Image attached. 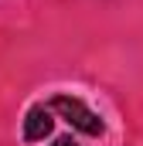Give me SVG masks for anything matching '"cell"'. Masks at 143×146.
Listing matches in <instances>:
<instances>
[{
  "label": "cell",
  "mask_w": 143,
  "mask_h": 146,
  "mask_svg": "<svg viewBox=\"0 0 143 146\" xmlns=\"http://www.w3.org/2000/svg\"><path fill=\"white\" fill-rule=\"evenodd\" d=\"M48 109L58 112L68 126H75L78 133H85V136H102L106 133V122L96 115V112L89 109L82 99H72V95H55L51 102H48Z\"/></svg>",
  "instance_id": "obj_1"
},
{
  "label": "cell",
  "mask_w": 143,
  "mask_h": 146,
  "mask_svg": "<svg viewBox=\"0 0 143 146\" xmlns=\"http://www.w3.org/2000/svg\"><path fill=\"white\" fill-rule=\"evenodd\" d=\"M51 129H55V112L48 106H34L24 115V139L27 143H41L44 136H51Z\"/></svg>",
  "instance_id": "obj_2"
},
{
  "label": "cell",
  "mask_w": 143,
  "mask_h": 146,
  "mask_svg": "<svg viewBox=\"0 0 143 146\" xmlns=\"http://www.w3.org/2000/svg\"><path fill=\"white\" fill-rule=\"evenodd\" d=\"M51 146H82V143H78V139H72V136H58Z\"/></svg>",
  "instance_id": "obj_3"
}]
</instances>
